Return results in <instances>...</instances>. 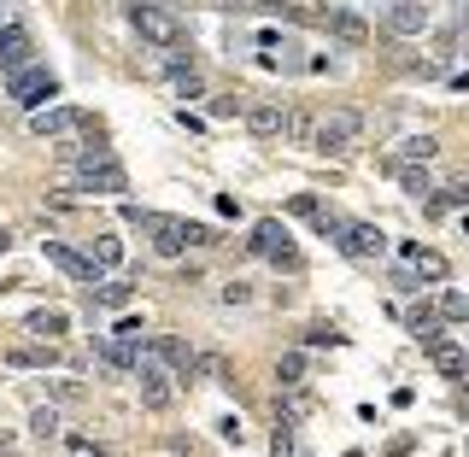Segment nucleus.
I'll use <instances>...</instances> for the list:
<instances>
[{"label": "nucleus", "instance_id": "1", "mask_svg": "<svg viewBox=\"0 0 469 457\" xmlns=\"http://www.w3.org/2000/svg\"><path fill=\"white\" fill-rule=\"evenodd\" d=\"M129 24L141 30V42H153V47H188V30H182V18H177V6H153V0H135L129 6Z\"/></svg>", "mask_w": 469, "mask_h": 457}, {"label": "nucleus", "instance_id": "2", "mask_svg": "<svg viewBox=\"0 0 469 457\" xmlns=\"http://www.w3.org/2000/svg\"><path fill=\"white\" fill-rule=\"evenodd\" d=\"M6 100L24 106V112H42V106L59 100V77L47 65H24V71H12V77H6Z\"/></svg>", "mask_w": 469, "mask_h": 457}, {"label": "nucleus", "instance_id": "3", "mask_svg": "<svg viewBox=\"0 0 469 457\" xmlns=\"http://www.w3.org/2000/svg\"><path fill=\"white\" fill-rule=\"evenodd\" d=\"M246 252L253 258H270L276 270H300V246L288 241V229L276 224V217H258L253 234H246Z\"/></svg>", "mask_w": 469, "mask_h": 457}, {"label": "nucleus", "instance_id": "4", "mask_svg": "<svg viewBox=\"0 0 469 457\" xmlns=\"http://www.w3.org/2000/svg\"><path fill=\"white\" fill-rule=\"evenodd\" d=\"M358 135H364V112H358V106H329V112L317 118V141L311 147H323V153H347Z\"/></svg>", "mask_w": 469, "mask_h": 457}, {"label": "nucleus", "instance_id": "5", "mask_svg": "<svg viewBox=\"0 0 469 457\" xmlns=\"http://www.w3.org/2000/svg\"><path fill=\"white\" fill-rule=\"evenodd\" d=\"M135 387H141V405H147V411H170V399H177V376H170V369L153 357V346H147V357L135 364Z\"/></svg>", "mask_w": 469, "mask_h": 457}, {"label": "nucleus", "instance_id": "6", "mask_svg": "<svg viewBox=\"0 0 469 457\" xmlns=\"http://www.w3.org/2000/svg\"><path fill=\"white\" fill-rule=\"evenodd\" d=\"M335 246L347 258H358V264H376V258H388V234H381L376 224H340V234H335Z\"/></svg>", "mask_w": 469, "mask_h": 457}, {"label": "nucleus", "instance_id": "7", "mask_svg": "<svg viewBox=\"0 0 469 457\" xmlns=\"http://www.w3.org/2000/svg\"><path fill=\"white\" fill-rule=\"evenodd\" d=\"M30 129L42 135V141H65L71 129H89V112H82V106L53 100V106H42V112H30Z\"/></svg>", "mask_w": 469, "mask_h": 457}, {"label": "nucleus", "instance_id": "8", "mask_svg": "<svg viewBox=\"0 0 469 457\" xmlns=\"http://www.w3.org/2000/svg\"><path fill=\"white\" fill-rule=\"evenodd\" d=\"M147 346H153V357H158V364H165L177 381H194V376H200V352H194L188 340H177V335H153Z\"/></svg>", "mask_w": 469, "mask_h": 457}, {"label": "nucleus", "instance_id": "9", "mask_svg": "<svg viewBox=\"0 0 469 457\" xmlns=\"http://www.w3.org/2000/svg\"><path fill=\"white\" fill-rule=\"evenodd\" d=\"M42 258H47V264H59L71 281H82V288L100 281V264H94L89 252H77V246H65V241H42Z\"/></svg>", "mask_w": 469, "mask_h": 457}, {"label": "nucleus", "instance_id": "10", "mask_svg": "<svg viewBox=\"0 0 469 457\" xmlns=\"http://www.w3.org/2000/svg\"><path fill=\"white\" fill-rule=\"evenodd\" d=\"M141 229L153 234V252H158V258H182V252H188V224H182V217H158V212H147Z\"/></svg>", "mask_w": 469, "mask_h": 457}, {"label": "nucleus", "instance_id": "11", "mask_svg": "<svg viewBox=\"0 0 469 457\" xmlns=\"http://www.w3.org/2000/svg\"><path fill=\"white\" fill-rule=\"evenodd\" d=\"M35 42H30V30H24V24H0V71H24V65H35Z\"/></svg>", "mask_w": 469, "mask_h": 457}, {"label": "nucleus", "instance_id": "12", "mask_svg": "<svg viewBox=\"0 0 469 457\" xmlns=\"http://www.w3.org/2000/svg\"><path fill=\"white\" fill-rule=\"evenodd\" d=\"M405 323H411V340L423 346V352H440V346H446V323H440L435 305H411V317H405Z\"/></svg>", "mask_w": 469, "mask_h": 457}, {"label": "nucleus", "instance_id": "13", "mask_svg": "<svg viewBox=\"0 0 469 457\" xmlns=\"http://www.w3.org/2000/svg\"><path fill=\"white\" fill-rule=\"evenodd\" d=\"M323 30L335 35V42H347V47H364V42H369V24L358 18L352 6H329V12H323Z\"/></svg>", "mask_w": 469, "mask_h": 457}, {"label": "nucleus", "instance_id": "14", "mask_svg": "<svg viewBox=\"0 0 469 457\" xmlns=\"http://www.w3.org/2000/svg\"><path fill=\"white\" fill-rule=\"evenodd\" d=\"M388 30L393 35H423L428 30V6H423V0H393V6H388Z\"/></svg>", "mask_w": 469, "mask_h": 457}, {"label": "nucleus", "instance_id": "15", "mask_svg": "<svg viewBox=\"0 0 469 457\" xmlns=\"http://www.w3.org/2000/svg\"><path fill=\"white\" fill-rule=\"evenodd\" d=\"M435 153H440V135H405V141L388 153V165L393 170H399V165H428Z\"/></svg>", "mask_w": 469, "mask_h": 457}, {"label": "nucleus", "instance_id": "16", "mask_svg": "<svg viewBox=\"0 0 469 457\" xmlns=\"http://www.w3.org/2000/svg\"><path fill=\"white\" fill-rule=\"evenodd\" d=\"M282 118H288V112H282L276 100H246V112H241V123L253 135H264V141H270V135H282Z\"/></svg>", "mask_w": 469, "mask_h": 457}, {"label": "nucleus", "instance_id": "17", "mask_svg": "<svg viewBox=\"0 0 469 457\" xmlns=\"http://www.w3.org/2000/svg\"><path fill=\"white\" fill-rule=\"evenodd\" d=\"M469 205V182H446V188L423 194V217H446V212H464Z\"/></svg>", "mask_w": 469, "mask_h": 457}, {"label": "nucleus", "instance_id": "18", "mask_svg": "<svg viewBox=\"0 0 469 457\" xmlns=\"http://www.w3.org/2000/svg\"><path fill=\"white\" fill-rule=\"evenodd\" d=\"M411 276L435 288V281H446V276H452V258H446V252H435V246H416V252H411Z\"/></svg>", "mask_w": 469, "mask_h": 457}, {"label": "nucleus", "instance_id": "19", "mask_svg": "<svg viewBox=\"0 0 469 457\" xmlns=\"http://www.w3.org/2000/svg\"><path fill=\"white\" fill-rule=\"evenodd\" d=\"M89 300L100 305V311H129V300H135V293H129V281H118V276L106 281V276H100V281L89 288Z\"/></svg>", "mask_w": 469, "mask_h": 457}, {"label": "nucleus", "instance_id": "20", "mask_svg": "<svg viewBox=\"0 0 469 457\" xmlns=\"http://www.w3.org/2000/svg\"><path fill=\"white\" fill-rule=\"evenodd\" d=\"M6 364H12V369H53L59 352H53V340H47V346H12Z\"/></svg>", "mask_w": 469, "mask_h": 457}, {"label": "nucleus", "instance_id": "21", "mask_svg": "<svg viewBox=\"0 0 469 457\" xmlns=\"http://www.w3.org/2000/svg\"><path fill=\"white\" fill-rule=\"evenodd\" d=\"M282 135H288L293 147H311V141H317V112H305V106H293V112L282 118Z\"/></svg>", "mask_w": 469, "mask_h": 457}, {"label": "nucleus", "instance_id": "22", "mask_svg": "<svg viewBox=\"0 0 469 457\" xmlns=\"http://www.w3.org/2000/svg\"><path fill=\"white\" fill-rule=\"evenodd\" d=\"M428 357H435V369H440V376H446V381H464L469 376V352H464V346H440V352H428Z\"/></svg>", "mask_w": 469, "mask_h": 457}, {"label": "nucleus", "instance_id": "23", "mask_svg": "<svg viewBox=\"0 0 469 457\" xmlns=\"http://www.w3.org/2000/svg\"><path fill=\"white\" fill-rule=\"evenodd\" d=\"M399 176V188L411 194V200H423V194H435V176H428V165H399L393 170Z\"/></svg>", "mask_w": 469, "mask_h": 457}, {"label": "nucleus", "instance_id": "24", "mask_svg": "<svg viewBox=\"0 0 469 457\" xmlns=\"http://www.w3.org/2000/svg\"><path fill=\"white\" fill-rule=\"evenodd\" d=\"M24 328H30L35 340H53V335H65V311H30Z\"/></svg>", "mask_w": 469, "mask_h": 457}, {"label": "nucleus", "instance_id": "25", "mask_svg": "<svg viewBox=\"0 0 469 457\" xmlns=\"http://www.w3.org/2000/svg\"><path fill=\"white\" fill-rule=\"evenodd\" d=\"M270 457H300V446H293V416L276 411V434H270Z\"/></svg>", "mask_w": 469, "mask_h": 457}, {"label": "nucleus", "instance_id": "26", "mask_svg": "<svg viewBox=\"0 0 469 457\" xmlns=\"http://www.w3.org/2000/svg\"><path fill=\"white\" fill-rule=\"evenodd\" d=\"M276 381H282V387H300V381H305V352H300V346H293V352H282Z\"/></svg>", "mask_w": 469, "mask_h": 457}, {"label": "nucleus", "instance_id": "27", "mask_svg": "<svg viewBox=\"0 0 469 457\" xmlns=\"http://www.w3.org/2000/svg\"><path fill=\"white\" fill-rule=\"evenodd\" d=\"M89 258H94V264H100V270H112V264H118V258H123V241H118V234H94V246H89Z\"/></svg>", "mask_w": 469, "mask_h": 457}, {"label": "nucleus", "instance_id": "28", "mask_svg": "<svg viewBox=\"0 0 469 457\" xmlns=\"http://www.w3.org/2000/svg\"><path fill=\"white\" fill-rule=\"evenodd\" d=\"M435 311H440V323H464V317H469V300H464V293H440Z\"/></svg>", "mask_w": 469, "mask_h": 457}, {"label": "nucleus", "instance_id": "29", "mask_svg": "<svg viewBox=\"0 0 469 457\" xmlns=\"http://www.w3.org/2000/svg\"><path fill=\"white\" fill-rule=\"evenodd\" d=\"M30 428H35L42 440H53V434H59V411H53V405H35V411H30Z\"/></svg>", "mask_w": 469, "mask_h": 457}, {"label": "nucleus", "instance_id": "30", "mask_svg": "<svg viewBox=\"0 0 469 457\" xmlns=\"http://www.w3.org/2000/svg\"><path fill=\"white\" fill-rule=\"evenodd\" d=\"M206 112H212L217 123H229V118H241V112H246V100H241V94H217V100L206 106Z\"/></svg>", "mask_w": 469, "mask_h": 457}, {"label": "nucleus", "instance_id": "31", "mask_svg": "<svg viewBox=\"0 0 469 457\" xmlns=\"http://www.w3.org/2000/svg\"><path fill=\"white\" fill-rule=\"evenodd\" d=\"M288 212H293V217H305V224H317L323 200H317V194H293V200H288Z\"/></svg>", "mask_w": 469, "mask_h": 457}, {"label": "nucleus", "instance_id": "32", "mask_svg": "<svg viewBox=\"0 0 469 457\" xmlns=\"http://www.w3.org/2000/svg\"><path fill=\"white\" fill-rule=\"evenodd\" d=\"M177 94H182V100H206V82H200V71H182V77H177Z\"/></svg>", "mask_w": 469, "mask_h": 457}, {"label": "nucleus", "instance_id": "33", "mask_svg": "<svg viewBox=\"0 0 469 457\" xmlns=\"http://www.w3.org/2000/svg\"><path fill=\"white\" fill-rule=\"evenodd\" d=\"M305 346H340V335L329 323H311V328H305Z\"/></svg>", "mask_w": 469, "mask_h": 457}, {"label": "nucleus", "instance_id": "34", "mask_svg": "<svg viewBox=\"0 0 469 457\" xmlns=\"http://www.w3.org/2000/svg\"><path fill=\"white\" fill-rule=\"evenodd\" d=\"M246 300H253V281H229L224 288V305H246Z\"/></svg>", "mask_w": 469, "mask_h": 457}, {"label": "nucleus", "instance_id": "35", "mask_svg": "<svg viewBox=\"0 0 469 457\" xmlns=\"http://www.w3.org/2000/svg\"><path fill=\"white\" fill-rule=\"evenodd\" d=\"M217 434H224L229 446H241V434H246V428H241V416H224V423H217Z\"/></svg>", "mask_w": 469, "mask_h": 457}, {"label": "nucleus", "instance_id": "36", "mask_svg": "<svg viewBox=\"0 0 469 457\" xmlns=\"http://www.w3.org/2000/svg\"><path fill=\"white\" fill-rule=\"evenodd\" d=\"M188 246H217V234L206 224H188Z\"/></svg>", "mask_w": 469, "mask_h": 457}, {"label": "nucleus", "instance_id": "37", "mask_svg": "<svg viewBox=\"0 0 469 457\" xmlns=\"http://www.w3.org/2000/svg\"><path fill=\"white\" fill-rule=\"evenodd\" d=\"M411 446H416L411 434H393V440H388V457H411Z\"/></svg>", "mask_w": 469, "mask_h": 457}, {"label": "nucleus", "instance_id": "38", "mask_svg": "<svg viewBox=\"0 0 469 457\" xmlns=\"http://www.w3.org/2000/svg\"><path fill=\"white\" fill-rule=\"evenodd\" d=\"M0 252H12V229H0Z\"/></svg>", "mask_w": 469, "mask_h": 457}, {"label": "nucleus", "instance_id": "39", "mask_svg": "<svg viewBox=\"0 0 469 457\" xmlns=\"http://www.w3.org/2000/svg\"><path fill=\"white\" fill-rule=\"evenodd\" d=\"M217 6H224V12H234V6H241V0H217Z\"/></svg>", "mask_w": 469, "mask_h": 457}, {"label": "nucleus", "instance_id": "40", "mask_svg": "<svg viewBox=\"0 0 469 457\" xmlns=\"http://www.w3.org/2000/svg\"><path fill=\"white\" fill-rule=\"evenodd\" d=\"M153 6H182V0H153Z\"/></svg>", "mask_w": 469, "mask_h": 457}, {"label": "nucleus", "instance_id": "41", "mask_svg": "<svg viewBox=\"0 0 469 457\" xmlns=\"http://www.w3.org/2000/svg\"><path fill=\"white\" fill-rule=\"evenodd\" d=\"M464 416H469V393H464Z\"/></svg>", "mask_w": 469, "mask_h": 457}, {"label": "nucleus", "instance_id": "42", "mask_svg": "<svg viewBox=\"0 0 469 457\" xmlns=\"http://www.w3.org/2000/svg\"><path fill=\"white\" fill-rule=\"evenodd\" d=\"M0 457H12V452H0Z\"/></svg>", "mask_w": 469, "mask_h": 457}, {"label": "nucleus", "instance_id": "43", "mask_svg": "<svg viewBox=\"0 0 469 457\" xmlns=\"http://www.w3.org/2000/svg\"><path fill=\"white\" fill-rule=\"evenodd\" d=\"M177 457H182V452H177Z\"/></svg>", "mask_w": 469, "mask_h": 457}]
</instances>
